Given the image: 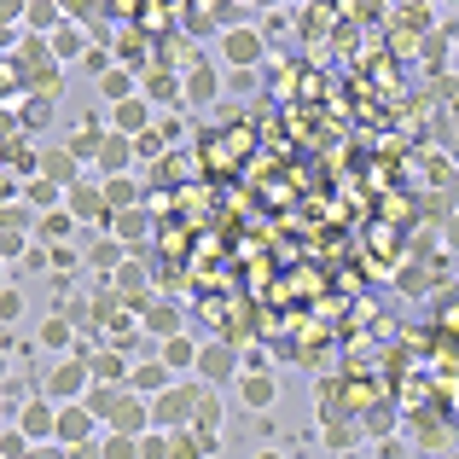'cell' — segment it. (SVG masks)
Wrapping results in <instances>:
<instances>
[{
	"label": "cell",
	"instance_id": "obj_3",
	"mask_svg": "<svg viewBox=\"0 0 459 459\" xmlns=\"http://www.w3.org/2000/svg\"><path fill=\"white\" fill-rule=\"evenodd\" d=\"M41 395H47V402H58V407L88 402V395H93V367H88V355H65V360H53V372H47Z\"/></svg>",
	"mask_w": 459,
	"mask_h": 459
},
{
	"label": "cell",
	"instance_id": "obj_1",
	"mask_svg": "<svg viewBox=\"0 0 459 459\" xmlns=\"http://www.w3.org/2000/svg\"><path fill=\"white\" fill-rule=\"evenodd\" d=\"M82 407H88L100 425H111V437H146L152 430V402L134 395V390H105V384H93V395Z\"/></svg>",
	"mask_w": 459,
	"mask_h": 459
},
{
	"label": "cell",
	"instance_id": "obj_37",
	"mask_svg": "<svg viewBox=\"0 0 459 459\" xmlns=\"http://www.w3.org/2000/svg\"><path fill=\"white\" fill-rule=\"evenodd\" d=\"M0 308H6V320H18V314H23V291H18V280L6 285V303H0Z\"/></svg>",
	"mask_w": 459,
	"mask_h": 459
},
{
	"label": "cell",
	"instance_id": "obj_33",
	"mask_svg": "<svg viewBox=\"0 0 459 459\" xmlns=\"http://www.w3.org/2000/svg\"><path fill=\"white\" fill-rule=\"evenodd\" d=\"M58 18H65V12H58V6H30V23H35V30H65V23H58Z\"/></svg>",
	"mask_w": 459,
	"mask_h": 459
},
{
	"label": "cell",
	"instance_id": "obj_28",
	"mask_svg": "<svg viewBox=\"0 0 459 459\" xmlns=\"http://www.w3.org/2000/svg\"><path fill=\"white\" fill-rule=\"evenodd\" d=\"M204 454H215V448L198 430H169V459H204Z\"/></svg>",
	"mask_w": 459,
	"mask_h": 459
},
{
	"label": "cell",
	"instance_id": "obj_7",
	"mask_svg": "<svg viewBox=\"0 0 459 459\" xmlns=\"http://www.w3.org/2000/svg\"><path fill=\"white\" fill-rule=\"evenodd\" d=\"M140 325H146L157 343H169V337H180V332H186V314H180L175 297H152V303L140 308Z\"/></svg>",
	"mask_w": 459,
	"mask_h": 459
},
{
	"label": "cell",
	"instance_id": "obj_27",
	"mask_svg": "<svg viewBox=\"0 0 459 459\" xmlns=\"http://www.w3.org/2000/svg\"><path fill=\"white\" fill-rule=\"evenodd\" d=\"M100 93H105V105H123V100H134V93H140L134 70H123V65H117L111 76H100Z\"/></svg>",
	"mask_w": 459,
	"mask_h": 459
},
{
	"label": "cell",
	"instance_id": "obj_38",
	"mask_svg": "<svg viewBox=\"0 0 459 459\" xmlns=\"http://www.w3.org/2000/svg\"><path fill=\"white\" fill-rule=\"evenodd\" d=\"M157 134H163V140H180V134H186V123H180V117H157Z\"/></svg>",
	"mask_w": 459,
	"mask_h": 459
},
{
	"label": "cell",
	"instance_id": "obj_9",
	"mask_svg": "<svg viewBox=\"0 0 459 459\" xmlns=\"http://www.w3.org/2000/svg\"><path fill=\"white\" fill-rule=\"evenodd\" d=\"M152 128H157V117H152V100H146V93H134V100L111 105V134L140 140V134H152Z\"/></svg>",
	"mask_w": 459,
	"mask_h": 459
},
{
	"label": "cell",
	"instance_id": "obj_24",
	"mask_svg": "<svg viewBox=\"0 0 459 459\" xmlns=\"http://www.w3.org/2000/svg\"><path fill=\"white\" fill-rule=\"evenodd\" d=\"M70 221H76V215L70 210H53V215H35V238H41L47 250H58L70 238Z\"/></svg>",
	"mask_w": 459,
	"mask_h": 459
},
{
	"label": "cell",
	"instance_id": "obj_26",
	"mask_svg": "<svg viewBox=\"0 0 459 459\" xmlns=\"http://www.w3.org/2000/svg\"><path fill=\"white\" fill-rule=\"evenodd\" d=\"M93 47H88V35H82V23H65V30L53 35V58L65 65V58H88Z\"/></svg>",
	"mask_w": 459,
	"mask_h": 459
},
{
	"label": "cell",
	"instance_id": "obj_4",
	"mask_svg": "<svg viewBox=\"0 0 459 459\" xmlns=\"http://www.w3.org/2000/svg\"><path fill=\"white\" fill-rule=\"evenodd\" d=\"M245 378V360H238V349L233 343H204V355H198V384L204 390H221V384H238Z\"/></svg>",
	"mask_w": 459,
	"mask_h": 459
},
{
	"label": "cell",
	"instance_id": "obj_19",
	"mask_svg": "<svg viewBox=\"0 0 459 459\" xmlns=\"http://www.w3.org/2000/svg\"><path fill=\"white\" fill-rule=\"evenodd\" d=\"M105 140H111V128H105V123H82V128H76V134H70V140H65V146H70V152H76V157H82V163H100V152H105Z\"/></svg>",
	"mask_w": 459,
	"mask_h": 459
},
{
	"label": "cell",
	"instance_id": "obj_43",
	"mask_svg": "<svg viewBox=\"0 0 459 459\" xmlns=\"http://www.w3.org/2000/svg\"><path fill=\"white\" fill-rule=\"evenodd\" d=\"M407 448H402V442H384V448H378V459H402Z\"/></svg>",
	"mask_w": 459,
	"mask_h": 459
},
{
	"label": "cell",
	"instance_id": "obj_35",
	"mask_svg": "<svg viewBox=\"0 0 459 459\" xmlns=\"http://www.w3.org/2000/svg\"><path fill=\"white\" fill-rule=\"evenodd\" d=\"M349 442H355V425H325V448H337V454H343Z\"/></svg>",
	"mask_w": 459,
	"mask_h": 459
},
{
	"label": "cell",
	"instance_id": "obj_39",
	"mask_svg": "<svg viewBox=\"0 0 459 459\" xmlns=\"http://www.w3.org/2000/svg\"><path fill=\"white\" fill-rule=\"evenodd\" d=\"M53 117V100H30V111H23V123H47Z\"/></svg>",
	"mask_w": 459,
	"mask_h": 459
},
{
	"label": "cell",
	"instance_id": "obj_32",
	"mask_svg": "<svg viewBox=\"0 0 459 459\" xmlns=\"http://www.w3.org/2000/svg\"><path fill=\"white\" fill-rule=\"evenodd\" d=\"M448 41H454L448 30H430V35H425V65H442V53H448Z\"/></svg>",
	"mask_w": 459,
	"mask_h": 459
},
{
	"label": "cell",
	"instance_id": "obj_18",
	"mask_svg": "<svg viewBox=\"0 0 459 459\" xmlns=\"http://www.w3.org/2000/svg\"><path fill=\"white\" fill-rule=\"evenodd\" d=\"M134 157H140V152H134V140H128V134H111L93 169H100V180H111V175H128V163H134Z\"/></svg>",
	"mask_w": 459,
	"mask_h": 459
},
{
	"label": "cell",
	"instance_id": "obj_44",
	"mask_svg": "<svg viewBox=\"0 0 459 459\" xmlns=\"http://www.w3.org/2000/svg\"><path fill=\"white\" fill-rule=\"evenodd\" d=\"M250 459H285V454H280V448H256Z\"/></svg>",
	"mask_w": 459,
	"mask_h": 459
},
{
	"label": "cell",
	"instance_id": "obj_31",
	"mask_svg": "<svg viewBox=\"0 0 459 459\" xmlns=\"http://www.w3.org/2000/svg\"><path fill=\"white\" fill-rule=\"evenodd\" d=\"M140 459H169V430H146L140 437Z\"/></svg>",
	"mask_w": 459,
	"mask_h": 459
},
{
	"label": "cell",
	"instance_id": "obj_13",
	"mask_svg": "<svg viewBox=\"0 0 459 459\" xmlns=\"http://www.w3.org/2000/svg\"><path fill=\"white\" fill-rule=\"evenodd\" d=\"M93 430H100V419L88 413V407H58V448H82V442H93Z\"/></svg>",
	"mask_w": 459,
	"mask_h": 459
},
{
	"label": "cell",
	"instance_id": "obj_10",
	"mask_svg": "<svg viewBox=\"0 0 459 459\" xmlns=\"http://www.w3.org/2000/svg\"><path fill=\"white\" fill-rule=\"evenodd\" d=\"M41 180H53V186H82V157L70 146H47L41 152Z\"/></svg>",
	"mask_w": 459,
	"mask_h": 459
},
{
	"label": "cell",
	"instance_id": "obj_29",
	"mask_svg": "<svg viewBox=\"0 0 459 459\" xmlns=\"http://www.w3.org/2000/svg\"><path fill=\"white\" fill-rule=\"evenodd\" d=\"M88 268H123V245H117V238L93 245V250H88Z\"/></svg>",
	"mask_w": 459,
	"mask_h": 459
},
{
	"label": "cell",
	"instance_id": "obj_30",
	"mask_svg": "<svg viewBox=\"0 0 459 459\" xmlns=\"http://www.w3.org/2000/svg\"><path fill=\"white\" fill-rule=\"evenodd\" d=\"M105 459H140V437H105Z\"/></svg>",
	"mask_w": 459,
	"mask_h": 459
},
{
	"label": "cell",
	"instance_id": "obj_2",
	"mask_svg": "<svg viewBox=\"0 0 459 459\" xmlns=\"http://www.w3.org/2000/svg\"><path fill=\"white\" fill-rule=\"evenodd\" d=\"M204 395H210V390H204L198 378H175V384H169V390L152 402V430H192Z\"/></svg>",
	"mask_w": 459,
	"mask_h": 459
},
{
	"label": "cell",
	"instance_id": "obj_22",
	"mask_svg": "<svg viewBox=\"0 0 459 459\" xmlns=\"http://www.w3.org/2000/svg\"><path fill=\"white\" fill-rule=\"evenodd\" d=\"M105 186V204H111V215H128V210H140V186L128 175H111V180H100Z\"/></svg>",
	"mask_w": 459,
	"mask_h": 459
},
{
	"label": "cell",
	"instance_id": "obj_25",
	"mask_svg": "<svg viewBox=\"0 0 459 459\" xmlns=\"http://www.w3.org/2000/svg\"><path fill=\"white\" fill-rule=\"evenodd\" d=\"M215 93H221L215 65H204V70H192V76H186V105H215Z\"/></svg>",
	"mask_w": 459,
	"mask_h": 459
},
{
	"label": "cell",
	"instance_id": "obj_16",
	"mask_svg": "<svg viewBox=\"0 0 459 459\" xmlns=\"http://www.w3.org/2000/svg\"><path fill=\"white\" fill-rule=\"evenodd\" d=\"M111 233H117V245H123V250H146V238H152V215H146V210L111 215Z\"/></svg>",
	"mask_w": 459,
	"mask_h": 459
},
{
	"label": "cell",
	"instance_id": "obj_36",
	"mask_svg": "<svg viewBox=\"0 0 459 459\" xmlns=\"http://www.w3.org/2000/svg\"><path fill=\"white\" fill-rule=\"evenodd\" d=\"M47 262H53V250H47V245H35V250H30V256H23V262H18L12 273H23V268H30V273H41Z\"/></svg>",
	"mask_w": 459,
	"mask_h": 459
},
{
	"label": "cell",
	"instance_id": "obj_14",
	"mask_svg": "<svg viewBox=\"0 0 459 459\" xmlns=\"http://www.w3.org/2000/svg\"><path fill=\"white\" fill-rule=\"evenodd\" d=\"M198 355H204V343L180 332V337H169V343H163V355H157V360H163L175 378H198Z\"/></svg>",
	"mask_w": 459,
	"mask_h": 459
},
{
	"label": "cell",
	"instance_id": "obj_34",
	"mask_svg": "<svg viewBox=\"0 0 459 459\" xmlns=\"http://www.w3.org/2000/svg\"><path fill=\"white\" fill-rule=\"evenodd\" d=\"M180 285H186V273H180L175 262H163V268H157V291H180Z\"/></svg>",
	"mask_w": 459,
	"mask_h": 459
},
{
	"label": "cell",
	"instance_id": "obj_15",
	"mask_svg": "<svg viewBox=\"0 0 459 459\" xmlns=\"http://www.w3.org/2000/svg\"><path fill=\"white\" fill-rule=\"evenodd\" d=\"M238 402H245L250 413H268V407L280 402V378H273V372H245V378H238Z\"/></svg>",
	"mask_w": 459,
	"mask_h": 459
},
{
	"label": "cell",
	"instance_id": "obj_23",
	"mask_svg": "<svg viewBox=\"0 0 459 459\" xmlns=\"http://www.w3.org/2000/svg\"><path fill=\"white\" fill-rule=\"evenodd\" d=\"M192 430H198V437L204 442H210V448H215V442H221V395H204V402H198V419H192Z\"/></svg>",
	"mask_w": 459,
	"mask_h": 459
},
{
	"label": "cell",
	"instance_id": "obj_21",
	"mask_svg": "<svg viewBox=\"0 0 459 459\" xmlns=\"http://www.w3.org/2000/svg\"><path fill=\"white\" fill-rule=\"evenodd\" d=\"M23 221H30V215H23V204L12 198L6 204V262H12V268H18V262L35 250V245H23Z\"/></svg>",
	"mask_w": 459,
	"mask_h": 459
},
{
	"label": "cell",
	"instance_id": "obj_8",
	"mask_svg": "<svg viewBox=\"0 0 459 459\" xmlns=\"http://www.w3.org/2000/svg\"><path fill=\"white\" fill-rule=\"evenodd\" d=\"M140 93H146L152 105H175V100H186V76H180V70H169L163 58H152V65H146V82H140Z\"/></svg>",
	"mask_w": 459,
	"mask_h": 459
},
{
	"label": "cell",
	"instance_id": "obj_17",
	"mask_svg": "<svg viewBox=\"0 0 459 459\" xmlns=\"http://www.w3.org/2000/svg\"><path fill=\"white\" fill-rule=\"evenodd\" d=\"M169 384H175V372H169L163 360H140V367H134V378H128V390H134V395H146V402H157V395H163Z\"/></svg>",
	"mask_w": 459,
	"mask_h": 459
},
{
	"label": "cell",
	"instance_id": "obj_20",
	"mask_svg": "<svg viewBox=\"0 0 459 459\" xmlns=\"http://www.w3.org/2000/svg\"><path fill=\"white\" fill-rule=\"evenodd\" d=\"M76 332H82V325H76V320H70V314H65V308H58V314H53V320H47V325H41V349H65V355H76Z\"/></svg>",
	"mask_w": 459,
	"mask_h": 459
},
{
	"label": "cell",
	"instance_id": "obj_42",
	"mask_svg": "<svg viewBox=\"0 0 459 459\" xmlns=\"http://www.w3.org/2000/svg\"><path fill=\"white\" fill-rule=\"evenodd\" d=\"M30 459H70V454H65V448H58V442H53V448H35Z\"/></svg>",
	"mask_w": 459,
	"mask_h": 459
},
{
	"label": "cell",
	"instance_id": "obj_11",
	"mask_svg": "<svg viewBox=\"0 0 459 459\" xmlns=\"http://www.w3.org/2000/svg\"><path fill=\"white\" fill-rule=\"evenodd\" d=\"M76 221H111V204H105V186L100 180H82V186H70V204H65Z\"/></svg>",
	"mask_w": 459,
	"mask_h": 459
},
{
	"label": "cell",
	"instance_id": "obj_6",
	"mask_svg": "<svg viewBox=\"0 0 459 459\" xmlns=\"http://www.w3.org/2000/svg\"><path fill=\"white\" fill-rule=\"evenodd\" d=\"M12 425H18L35 448H53V442H58V402H47V395H41V402H30Z\"/></svg>",
	"mask_w": 459,
	"mask_h": 459
},
{
	"label": "cell",
	"instance_id": "obj_41",
	"mask_svg": "<svg viewBox=\"0 0 459 459\" xmlns=\"http://www.w3.org/2000/svg\"><path fill=\"white\" fill-rule=\"evenodd\" d=\"M442 233H448V250H459V215H448V227H442Z\"/></svg>",
	"mask_w": 459,
	"mask_h": 459
},
{
	"label": "cell",
	"instance_id": "obj_5",
	"mask_svg": "<svg viewBox=\"0 0 459 459\" xmlns=\"http://www.w3.org/2000/svg\"><path fill=\"white\" fill-rule=\"evenodd\" d=\"M262 53H268V35L262 30H250V23H233V30H221V65L233 70H250V65H262Z\"/></svg>",
	"mask_w": 459,
	"mask_h": 459
},
{
	"label": "cell",
	"instance_id": "obj_12",
	"mask_svg": "<svg viewBox=\"0 0 459 459\" xmlns=\"http://www.w3.org/2000/svg\"><path fill=\"white\" fill-rule=\"evenodd\" d=\"M88 367H93V384H105V390H128V378H134V367L123 360V349H93Z\"/></svg>",
	"mask_w": 459,
	"mask_h": 459
},
{
	"label": "cell",
	"instance_id": "obj_40",
	"mask_svg": "<svg viewBox=\"0 0 459 459\" xmlns=\"http://www.w3.org/2000/svg\"><path fill=\"white\" fill-rule=\"evenodd\" d=\"M390 425H395V419L384 413V407H372V413H367V430H372V437H384V430H390Z\"/></svg>",
	"mask_w": 459,
	"mask_h": 459
}]
</instances>
